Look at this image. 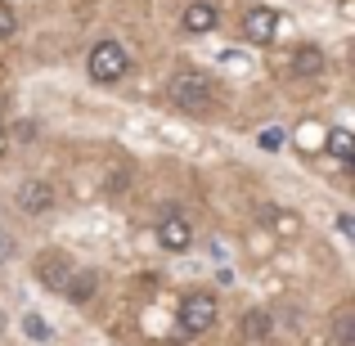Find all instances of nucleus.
I'll return each instance as SVG.
<instances>
[{"label":"nucleus","mask_w":355,"mask_h":346,"mask_svg":"<svg viewBox=\"0 0 355 346\" xmlns=\"http://www.w3.org/2000/svg\"><path fill=\"white\" fill-rule=\"evenodd\" d=\"M166 95H171V104H175V108H184V113H207L211 99H216V90H211L207 72L184 68V72H175V77H171Z\"/></svg>","instance_id":"nucleus-1"},{"label":"nucleus","mask_w":355,"mask_h":346,"mask_svg":"<svg viewBox=\"0 0 355 346\" xmlns=\"http://www.w3.org/2000/svg\"><path fill=\"white\" fill-rule=\"evenodd\" d=\"M275 333V324H270L266 311H248L243 315V338H270Z\"/></svg>","instance_id":"nucleus-14"},{"label":"nucleus","mask_w":355,"mask_h":346,"mask_svg":"<svg viewBox=\"0 0 355 346\" xmlns=\"http://www.w3.org/2000/svg\"><path fill=\"white\" fill-rule=\"evenodd\" d=\"M95 284H99V279L90 275V270H81V275H72V279H68V288H63V297H72V302H90V293H95Z\"/></svg>","instance_id":"nucleus-13"},{"label":"nucleus","mask_w":355,"mask_h":346,"mask_svg":"<svg viewBox=\"0 0 355 346\" xmlns=\"http://www.w3.org/2000/svg\"><path fill=\"white\" fill-rule=\"evenodd\" d=\"M23 333L32 342H50L54 333H50V324H45V315H23Z\"/></svg>","instance_id":"nucleus-15"},{"label":"nucleus","mask_w":355,"mask_h":346,"mask_svg":"<svg viewBox=\"0 0 355 346\" xmlns=\"http://www.w3.org/2000/svg\"><path fill=\"white\" fill-rule=\"evenodd\" d=\"M333 338H338V346H355V311L351 306H342L333 315Z\"/></svg>","instance_id":"nucleus-12"},{"label":"nucleus","mask_w":355,"mask_h":346,"mask_svg":"<svg viewBox=\"0 0 355 346\" xmlns=\"http://www.w3.org/2000/svg\"><path fill=\"white\" fill-rule=\"evenodd\" d=\"M0 329H5V315H0Z\"/></svg>","instance_id":"nucleus-22"},{"label":"nucleus","mask_w":355,"mask_h":346,"mask_svg":"<svg viewBox=\"0 0 355 346\" xmlns=\"http://www.w3.org/2000/svg\"><path fill=\"white\" fill-rule=\"evenodd\" d=\"M184 32L189 36H202V32H211V27L220 23V14H216V5H211V0H193L189 9H184Z\"/></svg>","instance_id":"nucleus-8"},{"label":"nucleus","mask_w":355,"mask_h":346,"mask_svg":"<svg viewBox=\"0 0 355 346\" xmlns=\"http://www.w3.org/2000/svg\"><path fill=\"white\" fill-rule=\"evenodd\" d=\"M261 220H266L275 234H284V239H297V234H302V216L288 211V207H266V211H261Z\"/></svg>","instance_id":"nucleus-9"},{"label":"nucleus","mask_w":355,"mask_h":346,"mask_svg":"<svg viewBox=\"0 0 355 346\" xmlns=\"http://www.w3.org/2000/svg\"><path fill=\"white\" fill-rule=\"evenodd\" d=\"M189 243H193V225L184 216H162L157 220V248H166V252H189Z\"/></svg>","instance_id":"nucleus-7"},{"label":"nucleus","mask_w":355,"mask_h":346,"mask_svg":"<svg viewBox=\"0 0 355 346\" xmlns=\"http://www.w3.org/2000/svg\"><path fill=\"white\" fill-rule=\"evenodd\" d=\"M86 68H90V77H95L99 86H113V81H121L130 72V54L121 50L117 41H99L95 50H90Z\"/></svg>","instance_id":"nucleus-2"},{"label":"nucleus","mask_w":355,"mask_h":346,"mask_svg":"<svg viewBox=\"0 0 355 346\" xmlns=\"http://www.w3.org/2000/svg\"><path fill=\"white\" fill-rule=\"evenodd\" d=\"M302 148H306V153L324 148V130H320V126H302Z\"/></svg>","instance_id":"nucleus-18"},{"label":"nucleus","mask_w":355,"mask_h":346,"mask_svg":"<svg viewBox=\"0 0 355 346\" xmlns=\"http://www.w3.org/2000/svg\"><path fill=\"white\" fill-rule=\"evenodd\" d=\"M293 72L297 77H320L324 72V50L320 45H302V50L293 54Z\"/></svg>","instance_id":"nucleus-11"},{"label":"nucleus","mask_w":355,"mask_h":346,"mask_svg":"<svg viewBox=\"0 0 355 346\" xmlns=\"http://www.w3.org/2000/svg\"><path fill=\"white\" fill-rule=\"evenodd\" d=\"M54 202H59V193H54V184L41 180V175L23 180L18 193H14V207L23 211V216H45V211H54Z\"/></svg>","instance_id":"nucleus-4"},{"label":"nucleus","mask_w":355,"mask_h":346,"mask_svg":"<svg viewBox=\"0 0 355 346\" xmlns=\"http://www.w3.org/2000/svg\"><path fill=\"white\" fill-rule=\"evenodd\" d=\"M72 275H77V270H72L68 252H45V257H36V279H41V288H50V293H63Z\"/></svg>","instance_id":"nucleus-6"},{"label":"nucleus","mask_w":355,"mask_h":346,"mask_svg":"<svg viewBox=\"0 0 355 346\" xmlns=\"http://www.w3.org/2000/svg\"><path fill=\"white\" fill-rule=\"evenodd\" d=\"M288 27V18L284 14H275L270 5H257V9H248V18H243V36H248L252 45H270L279 32Z\"/></svg>","instance_id":"nucleus-5"},{"label":"nucleus","mask_w":355,"mask_h":346,"mask_svg":"<svg viewBox=\"0 0 355 346\" xmlns=\"http://www.w3.org/2000/svg\"><path fill=\"white\" fill-rule=\"evenodd\" d=\"M324 148H329L338 162H351L355 157V135L347 126H333V130H324Z\"/></svg>","instance_id":"nucleus-10"},{"label":"nucleus","mask_w":355,"mask_h":346,"mask_svg":"<svg viewBox=\"0 0 355 346\" xmlns=\"http://www.w3.org/2000/svg\"><path fill=\"white\" fill-rule=\"evenodd\" d=\"M216 324V297L211 293H189L180 302V333L184 338H198Z\"/></svg>","instance_id":"nucleus-3"},{"label":"nucleus","mask_w":355,"mask_h":346,"mask_svg":"<svg viewBox=\"0 0 355 346\" xmlns=\"http://www.w3.org/2000/svg\"><path fill=\"white\" fill-rule=\"evenodd\" d=\"M338 230H342V234L351 239V234H355V220H351V216H338Z\"/></svg>","instance_id":"nucleus-20"},{"label":"nucleus","mask_w":355,"mask_h":346,"mask_svg":"<svg viewBox=\"0 0 355 346\" xmlns=\"http://www.w3.org/2000/svg\"><path fill=\"white\" fill-rule=\"evenodd\" d=\"M14 32H18V14H14L9 0H0V41H9Z\"/></svg>","instance_id":"nucleus-16"},{"label":"nucleus","mask_w":355,"mask_h":346,"mask_svg":"<svg viewBox=\"0 0 355 346\" xmlns=\"http://www.w3.org/2000/svg\"><path fill=\"white\" fill-rule=\"evenodd\" d=\"M284 130H279V126H266V130H261V135H257V144L261 148H266V153H275V148H284Z\"/></svg>","instance_id":"nucleus-17"},{"label":"nucleus","mask_w":355,"mask_h":346,"mask_svg":"<svg viewBox=\"0 0 355 346\" xmlns=\"http://www.w3.org/2000/svg\"><path fill=\"white\" fill-rule=\"evenodd\" d=\"M5 148H9V130L0 126V157H5Z\"/></svg>","instance_id":"nucleus-21"},{"label":"nucleus","mask_w":355,"mask_h":346,"mask_svg":"<svg viewBox=\"0 0 355 346\" xmlns=\"http://www.w3.org/2000/svg\"><path fill=\"white\" fill-rule=\"evenodd\" d=\"M9 257H14V239H9V234H0V266H5Z\"/></svg>","instance_id":"nucleus-19"}]
</instances>
